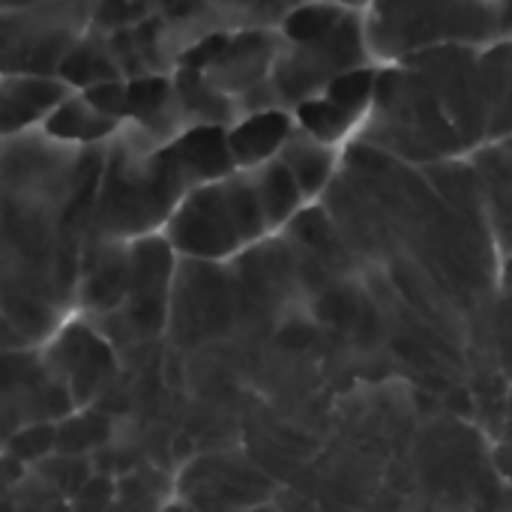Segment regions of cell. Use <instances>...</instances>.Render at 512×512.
Returning a JSON list of instances; mask_svg holds the SVG:
<instances>
[{"mask_svg":"<svg viewBox=\"0 0 512 512\" xmlns=\"http://www.w3.org/2000/svg\"><path fill=\"white\" fill-rule=\"evenodd\" d=\"M84 99H87L96 111H102V114H108V117H114V120H120L123 114H129V96H126V84H123L120 78H108V81L90 84V87L84 90Z\"/></svg>","mask_w":512,"mask_h":512,"instance_id":"obj_20","label":"cell"},{"mask_svg":"<svg viewBox=\"0 0 512 512\" xmlns=\"http://www.w3.org/2000/svg\"><path fill=\"white\" fill-rule=\"evenodd\" d=\"M54 447H57V429H51V426H30V429L18 432L9 444V450L18 462H36Z\"/></svg>","mask_w":512,"mask_h":512,"instance_id":"obj_21","label":"cell"},{"mask_svg":"<svg viewBox=\"0 0 512 512\" xmlns=\"http://www.w3.org/2000/svg\"><path fill=\"white\" fill-rule=\"evenodd\" d=\"M165 153L174 162V168L180 171V177L192 186L225 177L237 168L231 159V150H228V135L216 123L189 129Z\"/></svg>","mask_w":512,"mask_h":512,"instance_id":"obj_10","label":"cell"},{"mask_svg":"<svg viewBox=\"0 0 512 512\" xmlns=\"http://www.w3.org/2000/svg\"><path fill=\"white\" fill-rule=\"evenodd\" d=\"M486 141L512 135V39L495 36L477 48Z\"/></svg>","mask_w":512,"mask_h":512,"instance_id":"obj_9","label":"cell"},{"mask_svg":"<svg viewBox=\"0 0 512 512\" xmlns=\"http://www.w3.org/2000/svg\"><path fill=\"white\" fill-rule=\"evenodd\" d=\"M291 111H294V123L303 132L315 135L318 141L336 144V147L342 141H351L357 135V129H360V123H363V117H357L354 111H348V108H342L336 102H330L321 93L300 99Z\"/></svg>","mask_w":512,"mask_h":512,"instance_id":"obj_14","label":"cell"},{"mask_svg":"<svg viewBox=\"0 0 512 512\" xmlns=\"http://www.w3.org/2000/svg\"><path fill=\"white\" fill-rule=\"evenodd\" d=\"M129 285V258H102L96 264V270L87 276V288L84 297L90 306L96 309H111L123 300Z\"/></svg>","mask_w":512,"mask_h":512,"instance_id":"obj_16","label":"cell"},{"mask_svg":"<svg viewBox=\"0 0 512 512\" xmlns=\"http://www.w3.org/2000/svg\"><path fill=\"white\" fill-rule=\"evenodd\" d=\"M108 420L105 417H75L72 423L57 429V450L63 453H81L99 441L108 438Z\"/></svg>","mask_w":512,"mask_h":512,"instance_id":"obj_18","label":"cell"},{"mask_svg":"<svg viewBox=\"0 0 512 512\" xmlns=\"http://www.w3.org/2000/svg\"><path fill=\"white\" fill-rule=\"evenodd\" d=\"M492 9H495V33L512 39V0H495Z\"/></svg>","mask_w":512,"mask_h":512,"instance_id":"obj_22","label":"cell"},{"mask_svg":"<svg viewBox=\"0 0 512 512\" xmlns=\"http://www.w3.org/2000/svg\"><path fill=\"white\" fill-rule=\"evenodd\" d=\"M279 159L288 165V171H291L294 180L300 183L306 201L324 195V189L330 186V180L336 177L339 162H342L336 144L318 141L315 135L303 132L300 126L291 132V138H288L285 147L279 150Z\"/></svg>","mask_w":512,"mask_h":512,"instance_id":"obj_11","label":"cell"},{"mask_svg":"<svg viewBox=\"0 0 512 512\" xmlns=\"http://www.w3.org/2000/svg\"><path fill=\"white\" fill-rule=\"evenodd\" d=\"M294 129H297L294 111H288L282 105L255 108L252 114H246L225 132L234 165L249 171V168H258V165L276 159Z\"/></svg>","mask_w":512,"mask_h":512,"instance_id":"obj_8","label":"cell"},{"mask_svg":"<svg viewBox=\"0 0 512 512\" xmlns=\"http://www.w3.org/2000/svg\"><path fill=\"white\" fill-rule=\"evenodd\" d=\"M369 60H372V51L366 42L363 9H348L339 18V24L330 27L324 36H315L309 42L279 45L276 63L270 72V87L279 105L294 108L300 99L321 93L333 75L357 63H369Z\"/></svg>","mask_w":512,"mask_h":512,"instance_id":"obj_4","label":"cell"},{"mask_svg":"<svg viewBox=\"0 0 512 512\" xmlns=\"http://www.w3.org/2000/svg\"><path fill=\"white\" fill-rule=\"evenodd\" d=\"M249 177H252V186H255V195L261 201V210H264L270 231L288 225L297 216V210L306 204L300 183L294 180V174L288 171V165L279 156L258 165V168H249Z\"/></svg>","mask_w":512,"mask_h":512,"instance_id":"obj_13","label":"cell"},{"mask_svg":"<svg viewBox=\"0 0 512 512\" xmlns=\"http://www.w3.org/2000/svg\"><path fill=\"white\" fill-rule=\"evenodd\" d=\"M114 117L96 111L84 93L75 96V99H60L51 114L45 117V129L48 135H57V138H66V141H96L102 135H108L114 129Z\"/></svg>","mask_w":512,"mask_h":512,"instance_id":"obj_15","label":"cell"},{"mask_svg":"<svg viewBox=\"0 0 512 512\" xmlns=\"http://www.w3.org/2000/svg\"><path fill=\"white\" fill-rule=\"evenodd\" d=\"M354 138L411 165L468 153L441 99L408 60L378 63L375 96Z\"/></svg>","mask_w":512,"mask_h":512,"instance_id":"obj_1","label":"cell"},{"mask_svg":"<svg viewBox=\"0 0 512 512\" xmlns=\"http://www.w3.org/2000/svg\"><path fill=\"white\" fill-rule=\"evenodd\" d=\"M279 39L267 30H246L240 36H225L216 57L207 63L210 78L219 90H258L270 81L273 63H276Z\"/></svg>","mask_w":512,"mask_h":512,"instance_id":"obj_7","label":"cell"},{"mask_svg":"<svg viewBox=\"0 0 512 512\" xmlns=\"http://www.w3.org/2000/svg\"><path fill=\"white\" fill-rule=\"evenodd\" d=\"M363 24L378 63H396L438 45H486L498 36L492 3L474 0H369Z\"/></svg>","mask_w":512,"mask_h":512,"instance_id":"obj_2","label":"cell"},{"mask_svg":"<svg viewBox=\"0 0 512 512\" xmlns=\"http://www.w3.org/2000/svg\"><path fill=\"white\" fill-rule=\"evenodd\" d=\"M126 96H129V114H138V117L162 114L168 105V81L138 78V81L126 84Z\"/></svg>","mask_w":512,"mask_h":512,"instance_id":"obj_19","label":"cell"},{"mask_svg":"<svg viewBox=\"0 0 512 512\" xmlns=\"http://www.w3.org/2000/svg\"><path fill=\"white\" fill-rule=\"evenodd\" d=\"M477 48L480 45H438L420 54L405 57L435 90L444 111L456 123L468 150L486 141L483 96L477 75Z\"/></svg>","mask_w":512,"mask_h":512,"instance_id":"obj_5","label":"cell"},{"mask_svg":"<svg viewBox=\"0 0 512 512\" xmlns=\"http://www.w3.org/2000/svg\"><path fill=\"white\" fill-rule=\"evenodd\" d=\"M474 3H495V0H474Z\"/></svg>","mask_w":512,"mask_h":512,"instance_id":"obj_24","label":"cell"},{"mask_svg":"<svg viewBox=\"0 0 512 512\" xmlns=\"http://www.w3.org/2000/svg\"><path fill=\"white\" fill-rule=\"evenodd\" d=\"M78 363H81V366H99V360L84 357V354H78ZM78 375H81V378H87V384H99V375H96L93 369H81Z\"/></svg>","mask_w":512,"mask_h":512,"instance_id":"obj_23","label":"cell"},{"mask_svg":"<svg viewBox=\"0 0 512 512\" xmlns=\"http://www.w3.org/2000/svg\"><path fill=\"white\" fill-rule=\"evenodd\" d=\"M270 231L249 171L195 183L168 219V240L198 261H219L252 249Z\"/></svg>","mask_w":512,"mask_h":512,"instance_id":"obj_3","label":"cell"},{"mask_svg":"<svg viewBox=\"0 0 512 512\" xmlns=\"http://www.w3.org/2000/svg\"><path fill=\"white\" fill-rule=\"evenodd\" d=\"M66 96V87L54 78L18 75L0 81V132L24 129L27 123L48 117L51 108Z\"/></svg>","mask_w":512,"mask_h":512,"instance_id":"obj_12","label":"cell"},{"mask_svg":"<svg viewBox=\"0 0 512 512\" xmlns=\"http://www.w3.org/2000/svg\"><path fill=\"white\" fill-rule=\"evenodd\" d=\"M468 162L480 183L492 243L501 258H512V135L477 144Z\"/></svg>","mask_w":512,"mask_h":512,"instance_id":"obj_6","label":"cell"},{"mask_svg":"<svg viewBox=\"0 0 512 512\" xmlns=\"http://www.w3.org/2000/svg\"><path fill=\"white\" fill-rule=\"evenodd\" d=\"M60 72H63V78H66L69 84H84V87H90V84H96V81L117 78L120 69H117L102 51L81 45V48H72V51L63 54Z\"/></svg>","mask_w":512,"mask_h":512,"instance_id":"obj_17","label":"cell"}]
</instances>
